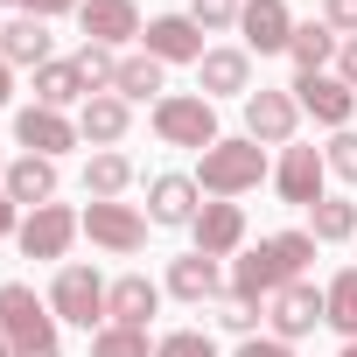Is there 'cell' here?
Wrapping results in <instances>:
<instances>
[{
  "label": "cell",
  "instance_id": "obj_15",
  "mask_svg": "<svg viewBox=\"0 0 357 357\" xmlns=\"http://www.w3.org/2000/svg\"><path fill=\"white\" fill-rule=\"evenodd\" d=\"M140 43H147L154 63H204V29H197L190 15H154V22L140 29Z\"/></svg>",
  "mask_w": 357,
  "mask_h": 357
},
{
  "label": "cell",
  "instance_id": "obj_26",
  "mask_svg": "<svg viewBox=\"0 0 357 357\" xmlns=\"http://www.w3.org/2000/svg\"><path fill=\"white\" fill-rule=\"evenodd\" d=\"M77 98H91V91H84V70H77V56H70V63L56 56V63H43V70H36V105L63 112V105H77Z\"/></svg>",
  "mask_w": 357,
  "mask_h": 357
},
{
  "label": "cell",
  "instance_id": "obj_37",
  "mask_svg": "<svg viewBox=\"0 0 357 357\" xmlns=\"http://www.w3.org/2000/svg\"><path fill=\"white\" fill-rule=\"evenodd\" d=\"M322 22L336 36H357V0H322Z\"/></svg>",
  "mask_w": 357,
  "mask_h": 357
},
{
  "label": "cell",
  "instance_id": "obj_40",
  "mask_svg": "<svg viewBox=\"0 0 357 357\" xmlns=\"http://www.w3.org/2000/svg\"><path fill=\"white\" fill-rule=\"evenodd\" d=\"M336 77L357 91V36H343V50H336Z\"/></svg>",
  "mask_w": 357,
  "mask_h": 357
},
{
  "label": "cell",
  "instance_id": "obj_9",
  "mask_svg": "<svg viewBox=\"0 0 357 357\" xmlns=\"http://www.w3.org/2000/svg\"><path fill=\"white\" fill-rule=\"evenodd\" d=\"M280 287H287V266L273 259V245H266V238H259L252 252H238V259H231V273H225V294H238V301H252V308H266Z\"/></svg>",
  "mask_w": 357,
  "mask_h": 357
},
{
  "label": "cell",
  "instance_id": "obj_20",
  "mask_svg": "<svg viewBox=\"0 0 357 357\" xmlns=\"http://www.w3.org/2000/svg\"><path fill=\"white\" fill-rule=\"evenodd\" d=\"M0 190L22 204V218H29V211H43V204H56V161H50V154H22V161H8Z\"/></svg>",
  "mask_w": 357,
  "mask_h": 357
},
{
  "label": "cell",
  "instance_id": "obj_31",
  "mask_svg": "<svg viewBox=\"0 0 357 357\" xmlns=\"http://www.w3.org/2000/svg\"><path fill=\"white\" fill-rule=\"evenodd\" d=\"M91 357H154V343H147V329H126V322H105V329L91 336Z\"/></svg>",
  "mask_w": 357,
  "mask_h": 357
},
{
  "label": "cell",
  "instance_id": "obj_2",
  "mask_svg": "<svg viewBox=\"0 0 357 357\" xmlns=\"http://www.w3.org/2000/svg\"><path fill=\"white\" fill-rule=\"evenodd\" d=\"M105 294H112V287L98 280V266H77V259H70V266H56V280H50V315L98 336V329L112 322V315H105Z\"/></svg>",
  "mask_w": 357,
  "mask_h": 357
},
{
  "label": "cell",
  "instance_id": "obj_46",
  "mask_svg": "<svg viewBox=\"0 0 357 357\" xmlns=\"http://www.w3.org/2000/svg\"><path fill=\"white\" fill-rule=\"evenodd\" d=\"M0 175H8V154H0Z\"/></svg>",
  "mask_w": 357,
  "mask_h": 357
},
{
  "label": "cell",
  "instance_id": "obj_33",
  "mask_svg": "<svg viewBox=\"0 0 357 357\" xmlns=\"http://www.w3.org/2000/svg\"><path fill=\"white\" fill-rule=\"evenodd\" d=\"M154 357H218V343H211V329H168L154 343Z\"/></svg>",
  "mask_w": 357,
  "mask_h": 357
},
{
  "label": "cell",
  "instance_id": "obj_6",
  "mask_svg": "<svg viewBox=\"0 0 357 357\" xmlns=\"http://www.w3.org/2000/svg\"><path fill=\"white\" fill-rule=\"evenodd\" d=\"M0 336H8L15 350H22V343L56 336V315H50V301H36V287H29V280H8V287H0Z\"/></svg>",
  "mask_w": 357,
  "mask_h": 357
},
{
  "label": "cell",
  "instance_id": "obj_7",
  "mask_svg": "<svg viewBox=\"0 0 357 357\" xmlns=\"http://www.w3.org/2000/svg\"><path fill=\"white\" fill-rule=\"evenodd\" d=\"M84 238H91L98 252L126 259V252L147 245V218H140L133 204H91V211H84Z\"/></svg>",
  "mask_w": 357,
  "mask_h": 357
},
{
  "label": "cell",
  "instance_id": "obj_4",
  "mask_svg": "<svg viewBox=\"0 0 357 357\" xmlns=\"http://www.w3.org/2000/svg\"><path fill=\"white\" fill-rule=\"evenodd\" d=\"M266 322H273V336H280V343H301V336H315V329L329 322V301H322V287L287 280V287L266 301Z\"/></svg>",
  "mask_w": 357,
  "mask_h": 357
},
{
  "label": "cell",
  "instance_id": "obj_38",
  "mask_svg": "<svg viewBox=\"0 0 357 357\" xmlns=\"http://www.w3.org/2000/svg\"><path fill=\"white\" fill-rule=\"evenodd\" d=\"M238 357H294V343H280V336H245Z\"/></svg>",
  "mask_w": 357,
  "mask_h": 357
},
{
  "label": "cell",
  "instance_id": "obj_34",
  "mask_svg": "<svg viewBox=\"0 0 357 357\" xmlns=\"http://www.w3.org/2000/svg\"><path fill=\"white\" fill-rule=\"evenodd\" d=\"M322 161H329V175H343V183H357V126H343L329 147H322Z\"/></svg>",
  "mask_w": 357,
  "mask_h": 357
},
{
  "label": "cell",
  "instance_id": "obj_13",
  "mask_svg": "<svg viewBox=\"0 0 357 357\" xmlns=\"http://www.w3.org/2000/svg\"><path fill=\"white\" fill-rule=\"evenodd\" d=\"M190 238H197V252H204V259H238V245H245V211H238V204H225V197H211V204L197 211Z\"/></svg>",
  "mask_w": 357,
  "mask_h": 357
},
{
  "label": "cell",
  "instance_id": "obj_39",
  "mask_svg": "<svg viewBox=\"0 0 357 357\" xmlns=\"http://www.w3.org/2000/svg\"><path fill=\"white\" fill-rule=\"evenodd\" d=\"M77 8H84V0H29L22 15H36V22H56V15H77Z\"/></svg>",
  "mask_w": 357,
  "mask_h": 357
},
{
  "label": "cell",
  "instance_id": "obj_1",
  "mask_svg": "<svg viewBox=\"0 0 357 357\" xmlns=\"http://www.w3.org/2000/svg\"><path fill=\"white\" fill-rule=\"evenodd\" d=\"M266 175H273V168H266V147L238 133V140H218V147H204V161H197V190H204V197H225V204H238L245 190H259V183H266Z\"/></svg>",
  "mask_w": 357,
  "mask_h": 357
},
{
  "label": "cell",
  "instance_id": "obj_23",
  "mask_svg": "<svg viewBox=\"0 0 357 357\" xmlns=\"http://www.w3.org/2000/svg\"><path fill=\"white\" fill-rule=\"evenodd\" d=\"M161 308V287L147 280V273H119L112 280V294H105V315L112 322H126V329H147V315Z\"/></svg>",
  "mask_w": 357,
  "mask_h": 357
},
{
  "label": "cell",
  "instance_id": "obj_8",
  "mask_svg": "<svg viewBox=\"0 0 357 357\" xmlns=\"http://www.w3.org/2000/svg\"><path fill=\"white\" fill-rule=\"evenodd\" d=\"M77 231H84V218H77V211H63V204H43V211H29V218H22L15 245H22L29 259H63Z\"/></svg>",
  "mask_w": 357,
  "mask_h": 357
},
{
  "label": "cell",
  "instance_id": "obj_36",
  "mask_svg": "<svg viewBox=\"0 0 357 357\" xmlns=\"http://www.w3.org/2000/svg\"><path fill=\"white\" fill-rule=\"evenodd\" d=\"M218 329L252 336V329H259V308H252V301H238V294H225V301H218Z\"/></svg>",
  "mask_w": 357,
  "mask_h": 357
},
{
  "label": "cell",
  "instance_id": "obj_3",
  "mask_svg": "<svg viewBox=\"0 0 357 357\" xmlns=\"http://www.w3.org/2000/svg\"><path fill=\"white\" fill-rule=\"evenodd\" d=\"M154 133L168 140V147H218L225 133H218V105L204 98V91H168L161 105H154Z\"/></svg>",
  "mask_w": 357,
  "mask_h": 357
},
{
  "label": "cell",
  "instance_id": "obj_16",
  "mask_svg": "<svg viewBox=\"0 0 357 357\" xmlns=\"http://www.w3.org/2000/svg\"><path fill=\"white\" fill-rule=\"evenodd\" d=\"M77 29H84V43H105V50H119V43H140V8L133 0H84L77 8Z\"/></svg>",
  "mask_w": 357,
  "mask_h": 357
},
{
  "label": "cell",
  "instance_id": "obj_27",
  "mask_svg": "<svg viewBox=\"0 0 357 357\" xmlns=\"http://www.w3.org/2000/svg\"><path fill=\"white\" fill-rule=\"evenodd\" d=\"M161 70H168V63H154L147 50H140V56H119V84H112V91H119L126 105H147V98L161 105V98H168V91H161Z\"/></svg>",
  "mask_w": 357,
  "mask_h": 357
},
{
  "label": "cell",
  "instance_id": "obj_22",
  "mask_svg": "<svg viewBox=\"0 0 357 357\" xmlns=\"http://www.w3.org/2000/svg\"><path fill=\"white\" fill-rule=\"evenodd\" d=\"M126 126H133V105H126L119 91H98V98H84V112H77V133H84L91 147H119Z\"/></svg>",
  "mask_w": 357,
  "mask_h": 357
},
{
  "label": "cell",
  "instance_id": "obj_25",
  "mask_svg": "<svg viewBox=\"0 0 357 357\" xmlns=\"http://www.w3.org/2000/svg\"><path fill=\"white\" fill-rule=\"evenodd\" d=\"M126 183H133V161H126L119 147H98V154L84 161V197H91V204H119Z\"/></svg>",
  "mask_w": 357,
  "mask_h": 357
},
{
  "label": "cell",
  "instance_id": "obj_29",
  "mask_svg": "<svg viewBox=\"0 0 357 357\" xmlns=\"http://www.w3.org/2000/svg\"><path fill=\"white\" fill-rule=\"evenodd\" d=\"M322 301H329V329L350 343V336H357V266H343V273L322 287Z\"/></svg>",
  "mask_w": 357,
  "mask_h": 357
},
{
  "label": "cell",
  "instance_id": "obj_18",
  "mask_svg": "<svg viewBox=\"0 0 357 357\" xmlns=\"http://www.w3.org/2000/svg\"><path fill=\"white\" fill-rule=\"evenodd\" d=\"M0 56H8L15 70H43V63H56V36H50V22H36V15L0 22Z\"/></svg>",
  "mask_w": 357,
  "mask_h": 357
},
{
  "label": "cell",
  "instance_id": "obj_21",
  "mask_svg": "<svg viewBox=\"0 0 357 357\" xmlns=\"http://www.w3.org/2000/svg\"><path fill=\"white\" fill-rule=\"evenodd\" d=\"M168 294L175 301H225V266L204 259V252H183V259H168Z\"/></svg>",
  "mask_w": 357,
  "mask_h": 357
},
{
  "label": "cell",
  "instance_id": "obj_44",
  "mask_svg": "<svg viewBox=\"0 0 357 357\" xmlns=\"http://www.w3.org/2000/svg\"><path fill=\"white\" fill-rule=\"evenodd\" d=\"M343 357H357V336H350V343H343Z\"/></svg>",
  "mask_w": 357,
  "mask_h": 357
},
{
  "label": "cell",
  "instance_id": "obj_24",
  "mask_svg": "<svg viewBox=\"0 0 357 357\" xmlns=\"http://www.w3.org/2000/svg\"><path fill=\"white\" fill-rule=\"evenodd\" d=\"M336 50H343V36H336L329 22H301V29H294V43H287V56H294V77H315V70H329V63H336Z\"/></svg>",
  "mask_w": 357,
  "mask_h": 357
},
{
  "label": "cell",
  "instance_id": "obj_19",
  "mask_svg": "<svg viewBox=\"0 0 357 357\" xmlns=\"http://www.w3.org/2000/svg\"><path fill=\"white\" fill-rule=\"evenodd\" d=\"M197 211H204L197 175H154L147 183V225H197Z\"/></svg>",
  "mask_w": 357,
  "mask_h": 357
},
{
  "label": "cell",
  "instance_id": "obj_32",
  "mask_svg": "<svg viewBox=\"0 0 357 357\" xmlns=\"http://www.w3.org/2000/svg\"><path fill=\"white\" fill-rule=\"evenodd\" d=\"M266 245H273V259L287 266V280H301V273H308V259H315V238H308V231H273Z\"/></svg>",
  "mask_w": 357,
  "mask_h": 357
},
{
  "label": "cell",
  "instance_id": "obj_14",
  "mask_svg": "<svg viewBox=\"0 0 357 357\" xmlns=\"http://www.w3.org/2000/svg\"><path fill=\"white\" fill-rule=\"evenodd\" d=\"M15 140H22L29 154H50V161H56V154H70L84 133H77V119H63V112H50V105H22V112H15Z\"/></svg>",
  "mask_w": 357,
  "mask_h": 357
},
{
  "label": "cell",
  "instance_id": "obj_42",
  "mask_svg": "<svg viewBox=\"0 0 357 357\" xmlns=\"http://www.w3.org/2000/svg\"><path fill=\"white\" fill-rule=\"evenodd\" d=\"M8 98H15V63L0 56V105H8Z\"/></svg>",
  "mask_w": 357,
  "mask_h": 357
},
{
  "label": "cell",
  "instance_id": "obj_45",
  "mask_svg": "<svg viewBox=\"0 0 357 357\" xmlns=\"http://www.w3.org/2000/svg\"><path fill=\"white\" fill-rule=\"evenodd\" d=\"M0 8H29V0H0Z\"/></svg>",
  "mask_w": 357,
  "mask_h": 357
},
{
  "label": "cell",
  "instance_id": "obj_5",
  "mask_svg": "<svg viewBox=\"0 0 357 357\" xmlns=\"http://www.w3.org/2000/svg\"><path fill=\"white\" fill-rule=\"evenodd\" d=\"M287 91H294V105H301V112H308L315 126H329V133H343V126H350V112H357V91H350V84H343L336 70H315V77H294Z\"/></svg>",
  "mask_w": 357,
  "mask_h": 357
},
{
  "label": "cell",
  "instance_id": "obj_17",
  "mask_svg": "<svg viewBox=\"0 0 357 357\" xmlns=\"http://www.w3.org/2000/svg\"><path fill=\"white\" fill-rule=\"evenodd\" d=\"M197 91L204 98H252V50H204Z\"/></svg>",
  "mask_w": 357,
  "mask_h": 357
},
{
  "label": "cell",
  "instance_id": "obj_35",
  "mask_svg": "<svg viewBox=\"0 0 357 357\" xmlns=\"http://www.w3.org/2000/svg\"><path fill=\"white\" fill-rule=\"evenodd\" d=\"M238 8L245 0H190V22L197 29H238Z\"/></svg>",
  "mask_w": 357,
  "mask_h": 357
},
{
  "label": "cell",
  "instance_id": "obj_11",
  "mask_svg": "<svg viewBox=\"0 0 357 357\" xmlns=\"http://www.w3.org/2000/svg\"><path fill=\"white\" fill-rule=\"evenodd\" d=\"M294 8L287 0H245L238 8V36H245V50H259V56H287V43H294Z\"/></svg>",
  "mask_w": 357,
  "mask_h": 357
},
{
  "label": "cell",
  "instance_id": "obj_43",
  "mask_svg": "<svg viewBox=\"0 0 357 357\" xmlns=\"http://www.w3.org/2000/svg\"><path fill=\"white\" fill-rule=\"evenodd\" d=\"M0 357H15V343H8V336H0Z\"/></svg>",
  "mask_w": 357,
  "mask_h": 357
},
{
  "label": "cell",
  "instance_id": "obj_28",
  "mask_svg": "<svg viewBox=\"0 0 357 357\" xmlns=\"http://www.w3.org/2000/svg\"><path fill=\"white\" fill-rule=\"evenodd\" d=\"M308 238H315V245H343V238H357V204H350V197H322V204L308 211Z\"/></svg>",
  "mask_w": 357,
  "mask_h": 357
},
{
  "label": "cell",
  "instance_id": "obj_30",
  "mask_svg": "<svg viewBox=\"0 0 357 357\" xmlns=\"http://www.w3.org/2000/svg\"><path fill=\"white\" fill-rule=\"evenodd\" d=\"M77 70H84V91L98 98V91H112V84H119V50L84 43V50H77Z\"/></svg>",
  "mask_w": 357,
  "mask_h": 357
},
{
  "label": "cell",
  "instance_id": "obj_41",
  "mask_svg": "<svg viewBox=\"0 0 357 357\" xmlns=\"http://www.w3.org/2000/svg\"><path fill=\"white\" fill-rule=\"evenodd\" d=\"M15 231H22V204L0 190V238H15Z\"/></svg>",
  "mask_w": 357,
  "mask_h": 357
},
{
  "label": "cell",
  "instance_id": "obj_10",
  "mask_svg": "<svg viewBox=\"0 0 357 357\" xmlns=\"http://www.w3.org/2000/svg\"><path fill=\"white\" fill-rule=\"evenodd\" d=\"M329 161H322V147H287L280 154V168H273V190H280V204H301V211H315L329 190Z\"/></svg>",
  "mask_w": 357,
  "mask_h": 357
},
{
  "label": "cell",
  "instance_id": "obj_12",
  "mask_svg": "<svg viewBox=\"0 0 357 357\" xmlns=\"http://www.w3.org/2000/svg\"><path fill=\"white\" fill-rule=\"evenodd\" d=\"M294 126H301L294 91H266V84H259V91L245 98V140H259V147H287Z\"/></svg>",
  "mask_w": 357,
  "mask_h": 357
}]
</instances>
